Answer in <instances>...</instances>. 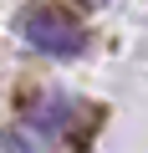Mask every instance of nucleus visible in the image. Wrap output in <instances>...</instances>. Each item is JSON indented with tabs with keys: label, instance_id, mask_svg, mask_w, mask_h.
Wrapping results in <instances>:
<instances>
[{
	"label": "nucleus",
	"instance_id": "nucleus-1",
	"mask_svg": "<svg viewBox=\"0 0 148 153\" xmlns=\"http://www.w3.org/2000/svg\"><path fill=\"white\" fill-rule=\"evenodd\" d=\"M21 36H26L41 56H77V51L87 46L82 26L71 21V16H61L56 5H36V10H26V16H21Z\"/></svg>",
	"mask_w": 148,
	"mask_h": 153
},
{
	"label": "nucleus",
	"instance_id": "nucleus-2",
	"mask_svg": "<svg viewBox=\"0 0 148 153\" xmlns=\"http://www.w3.org/2000/svg\"><path fill=\"white\" fill-rule=\"evenodd\" d=\"M5 148H10V153H31V143H26L21 133H5Z\"/></svg>",
	"mask_w": 148,
	"mask_h": 153
}]
</instances>
